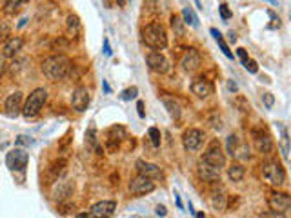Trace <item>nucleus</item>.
I'll use <instances>...</instances> for the list:
<instances>
[{
    "label": "nucleus",
    "mask_w": 291,
    "mask_h": 218,
    "mask_svg": "<svg viewBox=\"0 0 291 218\" xmlns=\"http://www.w3.org/2000/svg\"><path fill=\"white\" fill-rule=\"evenodd\" d=\"M69 69H71V62L66 55H53L48 56L44 62H42V71L49 80L53 82H58V80H64L69 75Z\"/></svg>",
    "instance_id": "obj_1"
},
{
    "label": "nucleus",
    "mask_w": 291,
    "mask_h": 218,
    "mask_svg": "<svg viewBox=\"0 0 291 218\" xmlns=\"http://www.w3.org/2000/svg\"><path fill=\"white\" fill-rule=\"evenodd\" d=\"M142 40L147 47H151L153 51H160L168 45V33H166V28L162 24L153 22L147 24L144 29H142Z\"/></svg>",
    "instance_id": "obj_2"
},
{
    "label": "nucleus",
    "mask_w": 291,
    "mask_h": 218,
    "mask_svg": "<svg viewBox=\"0 0 291 218\" xmlns=\"http://www.w3.org/2000/svg\"><path fill=\"white\" fill-rule=\"evenodd\" d=\"M46 100H48V91H46L44 87H39V89H35L33 93L28 96L26 104H24L22 115L26 118L37 117V115L42 111V107H44Z\"/></svg>",
    "instance_id": "obj_3"
},
{
    "label": "nucleus",
    "mask_w": 291,
    "mask_h": 218,
    "mask_svg": "<svg viewBox=\"0 0 291 218\" xmlns=\"http://www.w3.org/2000/svg\"><path fill=\"white\" fill-rule=\"evenodd\" d=\"M260 168H262V176L268 180V184H271L273 187H280V185L286 182V171L279 162L268 160V162H264Z\"/></svg>",
    "instance_id": "obj_4"
},
{
    "label": "nucleus",
    "mask_w": 291,
    "mask_h": 218,
    "mask_svg": "<svg viewBox=\"0 0 291 218\" xmlns=\"http://www.w3.org/2000/svg\"><path fill=\"white\" fill-rule=\"evenodd\" d=\"M202 160L211 164V166H217V168H224L226 166V155L222 153V147H220V144H218L217 140H213L211 144H209V147L206 149Z\"/></svg>",
    "instance_id": "obj_5"
},
{
    "label": "nucleus",
    "mask_w": 291,
    "mask_h": 218,
    "mask_svg": "<svg viewBox=\"0 0 291 218\" xmlns=\"http://www.w3.org/2000/svg\"><path fill=\"white\" fill-rule=\"evenodd\" d=\"M268 204H269V207H271V211L286 213L291 207V198H290V195H286V193L271 191L268 196Z\"/></svg>",
    "instance_id": "obj_6"
},
{
    "label": "nucleus",
    "mask_w": 291,
    "mask_h": 218,
    "mask_svg": "<svg viewBox=\"0 0 291 218\" xmlns=\"http://www.w3.org/2000/svg\"><path fill=\"white\" fill-rule=\"evenodd\" d=\"M28 160H29V157L24 149H13V151L7 153V157H6L7 168L11 169V171H24L26 166H28Z\"/></svg>",
    "instance_id": "obj_7"
},
{
    "label": "nucleus",
    "mask_w": 291,
    "mask_h": 218,
    "mask_svg": "<svg viewBox=\"0 0 291 218\" xmlns=\"http://www.w3.org/2000/svg\"><path fill=\"white\" fill-rule=\"evenodd\" d=\"M202 142H204V133H202L200 129L191 128L188 131H184V134H182V145H184L186 151H195V149H198L202 145Z\"/></svg>",
    "instance_id": "obj_8"
},
{
    "label": "nucleus",
    "mask_w": 291,
    "mask_h": 218,
    "mask_svg": "<svg viewBox=\"0 0 291 218\" xmlns=\"http://www.w3.org/2000/svg\"><path fill=\"white\" fill-rule=\"evenodd\" d=\"M90 91H88V87H84V86H79L77 89L73 91L71 95V106L75 111L79 113H84L86 109H88V106H90Z\"/></svg>",
    "instance_id": "obj_9"
},
{
    "label": "nucleus",
    "mask_w": 291,
    "mask_h": 218,
    "mask_svg": "<svg viewBox=\"0 0 291 218\" xmlns=\"http://www.w3.org/2000/svg\"><path fill=\"white\" fill-rule=\"evenodd\" d=\"M129 193L131 195H146V193H151L155 189V184H153V180L146 178V176H135V178L129 180Z\"/></svg>",
    "instance_id": "obj_10"
},
{
    "label": "nucleus",
    "mask_w": 291,
    "mask_h": 218,
    "mask_svg": "<svg viewBox=\"0 0 291 218\" xmlns=\"http://www.w3.org/2000/svg\"><path fill=\"white\" fill-rule=\"evenodd\" d=\"M135 166H137V171H139L140 176H146V178H149V180H162L164 178L162 169L158 168V166H155V164L146 162V160H137Z\"/></svg>",
    "instance_id": "obj_11"
},
{
    "label": "nucleus",
    "mask_w": 291,
    "mask_h": 218,
    "mask_svg": "<svg viewBox=\"0 0 291 218\" xmlns=\"http://www.w3.org/2000/svg\"><path fill=\"white\" fill-rule=\"evenodd\" d=\"M146 62H147V67L151 69L153 73H158V75H164V73L169 69V64L166 60V56L158 51H151L146 56Z\"/></svg>",
    "instance_id": "obj_12"
},
{
    "label": "nucleus",
    "mask_w": 291,
    "mask_h": 218,
    "mask_svg": "<svg viewBox=\"0 0 291 218\" xmlns=\"http://www.w3.org/2000/svg\"><path fill=\"white\" fill-rule=\"evenodd\" d=\"M117 209V202L113 200H102L97 202L95 206H91L90 218H109Z\"/></svg>",
    "instance_id": "obj_13"
},
{
    "label": "nucleus",
    "mask_w": 291,
    "mask_h": 218,
    "mask_svg": "<svg viewBox=\"0 0 291 218\" xmlns=\"http://www.w3.org/2000/svg\"><path fill=\"white\" fill-rule=\"evenodd\" d=\"M196 173H198V178L204 180V182H209V184L220 180V168L211 166V164L204 162V160L198 162V169H196Z\"/></svg>",
    "instance_id": "obj_14"
},
{
    "label": "nucleus",
    "mask_w": 291,
    "mask_h": 218,
    "mask_svg": "<svg viewBox=\"0 0 291 218\" xmlns=\"http://www.w3.org/2000/svg\"><path fill=\"white\" fill-rule=\"evenodd\" d=\"M4 107H6V115L7 117H18L20 113H22V93L20 91H15V93H11V95L6 98V104H4Z\"/></svg>",
    "instance_id": "obj_15"
},
{
    "label": "nucleus",
    "mask_w": 291,
    "mask_h": 218,
    "mask_svg": "<svg viewBox=\"0 0 291 218\" xmlns=\"http://www.w3.org/2000/svg\"><path fill=\"white\" fill-rule=\"evenodd\" d=\"M200 62H202L200 53H198L195 47H191V49H188L184 53L180 64H182V69H184V71H195L196 67L200 66Z\"/></svg>",
    "instance_id": "obj_16"
},
{
    "label": "nucleus",
    "mask_w": 291,
    "mask_h": 218,
    "mask_svg": "<svg viewBox=\"0 0 291 218\" xmlns=\"http://www.w3.org/2000/svg\"><path fill=\"white\" fill-rule=\"evenodd\" d=\"M191 91L193 95H196L198 98H207L209 95H213V84L206 79H196L191 84Z\"/></svg>",
    "instance_id": "obj_17"
},
{
    "label": "nucleus",
    "mask_w": 291,
    "mask_h": 218,
    "mask_svg": "<svg viewBox=\"0 0 291 218\" xmlns=\"http://www.w3.org/2000/svg\"><path fill=\"white\" fill-rule=\"evenodd\" d=\"M126 138V131H124L122 126H113V128L107 129V147L109 149H115V145H118L122 140Z\"/></svg>",
    "instance_id": "obj_18"
},
{
    "label": "nucleus",
    "mask_w": 291,
    "mask_h": 218,
    "mask_svg": "<svg viewBox=\"0 0 291 218\" xmlns=\"http://www.w3.org/2000/svg\"><path fill=\"white\" fill-rule=\"evenodd\" d=\"M255 136V145H257V151L262 155H271L273 153V140L269 138V134H258L253 131Z\"/></svg>",
    "instance_id": "obj_19"
},
{
    "label": "nucleus",
    "mask_w": 291,
    "mask_h": 218,
    "mask_svg": "<svg viewBox=\"0 0 291 218\" xmlns=\"http://www.w3.org/2000/svg\"><path fill=\"white\" fill-rule=\"evenodd\" d=\"M71 191H73V184L69 180H56L55 187H53V198L62 202L64 198H67V196L71 195Z\"/></svg>",
    "instance_id": "obj_20"
},
{
    "label": "nucleus",
    "mask_w": 291,
    "mask_h": 218,
    "mask_svg": "<svg viewBox=\"0 0 291 218\" xmlns=\"http://www.w3.org/2000/svg\"><path fill=\"white\" fill-rule=\"evenodd\" d=\"M209 202H211V207L215 211H224L226 204H228V198H226V193L222 191V187L211 191V196H209Z\"/></svg>",
    "instance_id": "obj_21"
},
{
    "label": "nucleus",
    "mask_w": 291,
    "mask_h": 218,
    "mask_svg": "<svg viewBox=\"0 0 291 218\" xmlns=\"http://www.w3.org/2000/svg\"><path fill=\"white\" fill-rule=\"evenodd\" d=\"M24 45V40L20 37H13V39H7L6 40V45H4V56H15L18 51L22 49Z\"/></svg>",
    "instance_id": "obj_22"
},
{
    "label": "nucleus",
    "mask_w": 291,
    "mask_h": 218,
    "mask_svg": "<svg viewBox=\"0 0 291 218\" xmlns=\"http://www.w3.org/2000/svg\"><path fill=\"white\" fill-rule=\"evenodd\" d=\"M86 144H88V147L95 149L98 155H102L100 144H98V138H97V129L93 128V126H91V128L86 131Z\"/></svg>",
    "instance_id": "obj_23"
},
{
    "label": "nucleus",
    "mask_w": 291,
    "mask_h": 218,
    "mask_svg": "<svg viewBox=\"0 0 291 218\" xmlns=\"http://www.w3.org/2000/svg\"><path fill=\"white\" fill-rule=\"evenodd\" d=\"M244 174H246V171H244V168H242L241 164H231L230 169H228V176L233 182H241L244 178Z\"/></svg>",
    "instance_id": "obj_24"
},
{
    "label": "nucleus",
    "mask_w": 291,
    "mask_h": 218,
    "mask_svg": "<svg viewBox=\"0 0 291 218\" xmlns=\"http://www.w3.org/2000/svg\"><path fill=\"white\" fill-rule=\"evenodd\" d=\"M162 102H164V106H166V109H168V113L171 115V118L179 120L180 118V106L179 104H177L173 98H164Z\"/></svg>",
    "instance_id": "obj_25"
},
{
    "label": "nucleus",
    "mask_w": 291,
    "mask_h": 218,
    "mask_svg": "<svg viewBox=\"0 0 291 218\" xmlns=\"http://www.w3.org/2000/svg\"><path fill=\"white\" fill-rule=\"evenodd\" d=\"M64 168H66V160H58L56 164H53L49 168V180H58V176L64 173Z\"/></svg>",
    "instance_id": "obj_26"
},
{
    "label": "nucleus",
    "mask_w": 291,
    "mask_h": 218,
    "mask_svg": "<svg viewBox=\"0 0 291 218\" xmlns=\"http://www.w3.org/2000/svg\"><path fill=\"white\" fill-rule=\"evenodd\" d=\"M66 22H67V33L75 37V35L79 33V29H80V20H79V17H77V15H69Z\"/></svg>",
    "instance_id": "obj_27"
},
{
    "label": "nucleus",
    "mask_w": 291,
    "mask_h": 218,
    "mask_svg": "<svg viewBox=\"0 0 291 218\" xmlns=\"http://www.w3.org/2000/svg\"><path fill=\"white\" fill-rule=\"evenodd\" d=\"M28 0H6V4H4V13H7V15H13V13L18 11V7L22 6V4H26Z\"/></svg>",
    "instance_id": "obj_28"
},
{
    "label": "nucleus",
    "mask_w": 291,
    "mask_h": 218,
    "mask_svg": "<svg viewBox=\"0 0 291 218\" xmlns=\"http://www.w3.org/2000/svg\"><path fill=\"white\" fill-rule=\"evenodd\" d=\"M182 18H184V24H190L193 28L198 26V18H196V15L193 13L191 7H184V9H182Z\"/></svg>",
    "instance_id": "obj_29"
},
{
    "label": "nucleus",
    "mask_w": 291,
    "mask_h": 218,
    "mask_svg": "<svg viewBox=\"0 0 291 218\" xmlns=\"http://www.w3.org/2000/svg\"><path fill=\"white\" fill-rule=\"evenodd\" d=\"M171 28H173L177 37H182V35H184V20H182L180 15H173V17H171Z\"/></svg>",
    "instance_id": "obj_30"
},
{
    "label": "nucleus",
    "mask_w": 291,
    "mask_h": 218,
    "mask_svg": "<svg viewBox=\"0 0 291 218\" xmlns=\"http://www.w3.org/2000/svg\"><path fill=\"white\" fill-rule=\"evenodd\" d=\"M237 147H239V138H237V134H230V136H228V142H226V151L233 157V153H235Z\"/></svg>",
    "instance_id": "obj_31"
},
{
    "label": "nucleus",
    "mask_w": 291,
    "mask_h": 218,
    "mask_svg": "<svg viewBox=\"0 0 291 218\" xmlns=\"http://www.w3.org/2000/svg\"><path fill=\"white\" fill-rule=\"evenodd\" d=\"M149 6L153 7V11L155 13H164L166 9H168L169 2L168 0H151V4Z\"/></svg>",
    "instance_id": "obj_32"
},
{
    "label": "nucleus",
    "mask_w": 291,
    "mask_h": 218,
    "mask_svg": "<svg viewBox=\"0 0 291 218\" xmlns=\"http://www.w3.org/2000/svg\"><path fill=\"white\" fill-rule=\"evenodd\" d=\"M233 157H235L237 160H249V149H247L246 145L237 147L235 153H233Z\"/></svg>",
    "instance_id": "obj_33"
},
{
    "label": "nucleus",
    "mask_w": 291,
    "mask_h": 218,
    "mask_svg": "<svg viewBox=\"0 0 291 218\" xmlns=\"http://www.w3.org/2000/svg\"><path fill=\"white\" fill-rule=\"evenodd\" d=\"M137 95H139V89L137 87H129V89H124L122 93H120V98L122 100H133V98H137Z\"/></svg>",
    "instance_id": "obj_34"
},
{
    "label": "nucleus",
    "mask_w": 291,
    "mask_h": 218,
    "mask_svg": "<svg viewBox=\"0 0 291 218\" xmlns=\"http://www.w3.org/2000/svg\"><path fill=\"white\" fill-rule=\"evenodd\" d=\"M9 33H11V28L6 22H0V42H6L9 39Z\"/></svg>",
    "instance_id": "obj_35"
},
{
    "label": "nucleus",
    "mask_w": 291,
    "mask_h": 218,
    "mask_svg": "<svg viewBox=\"0 0 291 218\" xmlns=\"http://www.w3.org/2000/svg\"><path fill=\"white\" fill-rule=\"evenodd\" d=\"M149 138H151V144L158 147L160 145V131L157 128H149Z\"/></svg>",
    "instance_id": "obj_36"
},
{
    "label": "nucleus",
    "mask_w": 291,
    "mask_h": 218,
    "mask_svg": "<svg viewBox=\"0 0 291 218\" xmlns=\"http://www.w3.org/2000/svg\"><path fill=\"white\" fill-rule=\"evenodd\" d=\"M288 153H290V147H288V131L282 129V157L288 160Z\"/></svg>",
    "instance_id": "obj_37"
},
{
    "label": "nucleus",
    "mask_w": 291,
    "mask_h": 218,
    "mask_svg": "<svg viewBox=\"0 0 291 218\" xmlns=\"http://www.w3.org/2000/svg\"><path fill=\"white\" fill-rule=\"evenodd\" d=\"M217 44L220 45V49H222V53H224V55L228 56V58H233V53H231V51H230V47H228V44H226L224 40H222V37H220V39H217Z\"/></svg>",
    "instance_id": "obj_38"
},
{
    "label": "nucleus",
    "mask_w": 291,
    "mask_h": 218,
    "mask_svg": "<svg viewBox=\"0 0 291 218\" xmlns=\"http://www.w3.org/2000/svg\"><path fill=\"white\" fill-rule=\"evenodd\" d=\"M218 11H220V17L224 18V20H230L231 18V11H230V7H228V4H220V6H218Z\"/></svg>",
    "instance_id": "obj_39"
},
{
    "label": "nucleus",
    "mask_w": 291,
    "mask_h": 218,
    "mask_svg": "<svg viewBox=\"0 0 291 218\" xmlns=\"http://www.w3.org/2000/svg\"><path fill=\"white\" fill-rule=\"evenodd\" d=\"M244 67H246V71H249V73H257V71H258L257 62L251 60V58H247V60L244 62Z\"/></svg>",
    "instance_id": "obj_40"
},
{
    "label": "nucleus",
    "mask_w": 291,
    "mask_h": 218,
    "mask_svg": "<svg viewBox=\"0 0 291 218\" xmlns=\"http://www.w3.org/2000/svg\"><path fill=\"white\" fill-rule=\"evenodd\" d=\"M262 100H264V104H266V107H273V104H275V98H273V95L271 93H264L262 95Z\"/></svg>",
    "instance_id": "obj_41"
},
{
    "label": "nucleus",
    "mask_w": 291,
    "mask_h": 218,
    "mask_svg": "<svg viewBox=\"0 0 291 218\" xmlns=\"http://www.w3.org/2000/svg\"><path fill=\"white\" fill-rule=\"evenodd\" d=\"M260 218H286L284 213H275V211H269V213H264Z\"/></svg>",
    "instance_id": "obj_42"
},
{
    "label": "nucleus",
    "mask_w": 291,
    "mask_h": 218,
    "mask_svg": "<svg viewBox=\"0 0 291 218\" xmlns=\"http://www.w3.org/2000/svg\"><path fill=\"white\" fill-rule=\"evenodd\" d=\"M237 55L241 56V60H242V64H244V62L247 60V51L244 49V47H239V49H237Z\"/></svg>",
    "instance_id": "obj_43"
},
{
    "label": "nucleus",
    "mask_w": 291,
    "mask_h": 218,
    "mask_svg": "<svg viewBox=\"0 0 291 218\" xmlns=\"http://www.w3.org/2000/svg\"><path fill=\"white\" fill-rule=\"evenodd\" d=\"M137 109H139V117L144 118L146 117V113H144V102H139V104H137Z\"/></svg>",
    "instance_id": "obj_44"
},
{
    "label": "nucleus",
    "mask_w": 291,
    "mask_h": 218,
    "mask_svg": "<svg viewBox=\"0 0 291 218\" xmlns=\"http://www.w3.org/2000/svg\"><path fill=\"white\" fill-rule=\"evenodd\" d=\"M157 215H158V217H166V215H168L166 207H164V206H157Z\"/></svg>",
    "instance_id": "obj_45"
},
{
    "label": "nucleus",
    "mask_w": 291,
    "mask_h": 218,
    "mask_svg": "<svg viewBox=\"0 0 291 218\" xmlns=\"http://www.w3.org/2000/svg\"><path fill=\"white\" fill-rule=\"evenodd\" d=\"M4 71H6V64H4V58L0 56V79H2V75H4Z\"/></svg>",
    "instance_id": "obj_46"
},
{
    "label": "nucleus",
    "mask_w": 291,
    "mask_h": 218,
    "mask_svg": "<svg viewBox=\"0 0 291 218\" xmlns=\"http://www.w3.org/2000/svg\"><path fill=\"white\" fill-rule=\"evenodd\" d=\"M104 53H106L107 56L111 55V47H109V42H107V40L104 42Z\"/></svg>",
    "instance_id": "obj_47"
},
{
    "label": "nucleus",
    "mask_w": 291,
    "mask_h": 218,
    "mask_svg": "<svg viewBox=\"0 0 291 218\" xmlns=\"http://www.w3.org/2000/svg\"><path fill=\"white\" fill-rule=\"evenodd\" d=\"M228 87H230V91H233V93H237V91H239V87H237V84H235V82H231V80H230V82H228Z\"/></svg>",
    "instance_id": "obj_48"
},
{
    "label": "nucleus",
    "mask_w": 291,
    "mask_h": 218,
    "mask_svg": "<svg viewBox=\"0 0 291 218\" xmlns=\"http://www.w3.org/2000/svg\"><path fill=\"white\" fill-rule=\"evenodd\" d=\"M117 4L118 6H126V4H128V0H117Z\"/></svg>",
    "instance_id": "obj_49"
},
{
    "label": "nucleus",
    "mask_w": 291,
    "mask_h": 218,
    "mask_svg": "<svg viewBox=\"0 0 291 218\" xmlns=\"http://www.w3.org/2000/svg\"><path fill=\"white\" fill-rule=\"evenodd\" d=\"M230 42H233V44H235V42H237V37H235V35H233V33H230Z\"/></svg>",
    "instance_id": "obj_50"
},
{
    "label": "nucleus",
    "mask_w": 291,
    "mask_h": 218,
    "mask_svg": "<svg viewBox=\"0 0 291 218\" xmlns=\"http://www.w3.org/2000/svg\"><path fill=\"white\" fill-rule=\"evenodd\" d=\"M77 218H90V215H88V213H80V215H79Z\"/></svg>",
    "instance_id": "obj_51"
},
{
    "label": "nucleus",
    "mask_w": 291,
    "mask_h": 218,
    "mask_svg": "<svg viewBox=\"0 0 291 218\" xmlns=\"http://www.w3.org/2000/svg\"><path fill=\"white\" fill-rule=\"evenodd\" d=\"M196 218H206V217H204V213H198V215H196Z\"/></svg>",
    "instance_id": "obj_52"
}]
</instances>
